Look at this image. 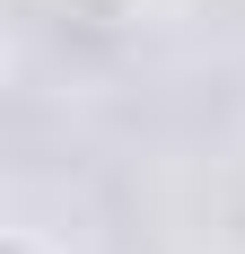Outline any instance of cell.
Instances as JSON below:
<instances>
[{"label":"cell","mask_w":245,"mask_h":254,"mask_svg":"<svg viewBox=\"0 0 245 254\" xmlns=\"http://www.w3.org/2000/svg\"><path fill=\"white\" fill-rule=\"evenodd\" d=\"M44 9H53V26H61L70 44H114L149 0H44Z\"/></svg>","instance_id":"cell-1"},{"label":"cell","mask_w":245,"mask_h":254,"mask_svg":"<svg viewBox=\"0 0 245 254\" xmlns=\"http://www.w3.org/2000/svg\"><path fill=\"white\" fill-rule=\"evenodd\" d=\"M0 254H61V246H53L44 228H9V246H0Z\"/></svg>","instance_id":"cell-2"},{"label":"cell","mask_w":245,"mask_h":254,"mask_svg":"<svg viewBox=\"0 0 245 254\" xmlns=\"http://www.w3.org/2000/svg\"><path fill=\"white\" fill-rule=\"evenodd\" d=\"M237 246H245V210H237Z\"/></svg>","instance_id":"cell-3"}]
</instances>
